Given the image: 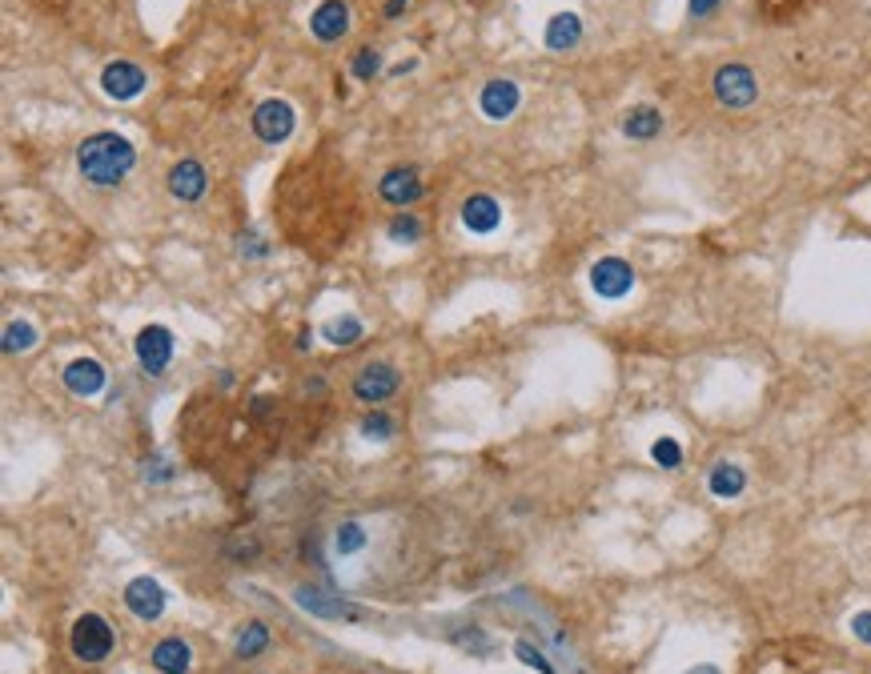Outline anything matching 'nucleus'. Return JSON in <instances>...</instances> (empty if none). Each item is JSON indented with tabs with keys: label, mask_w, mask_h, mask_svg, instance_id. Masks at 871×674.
Instances as JSON below:
<instances>
[{
	"label": "nucleus",
	"mask_w": 871,
	"mask_h": 674,
	"mask_svg": "<svg viewBox=\"0 0 871 674\" xmlns=\"http://www.w3.org/2000/svg\"><path fill=\"white\" fill-rule=\"evenodd\" d=\"M137 165V149L121 133H93L77 145V169L97 189H117Z\"/></svg>",
	"instance_id": "1"
},
{
	"label": "nucleus",
	"mask_w": 871,
	"mask_h": 674,
	"mask_svg": "<svg viewBox=\"0 0 871 674\" xmlns=\"http://www.w3.org/2000/svg\"><path fill=\"white\" fill-rule=\"evenodd\" d=\"M711 89H715V101H719L723 109H735V113H743V109H751V105L759 101V77H755V69L743 65V61L719 65L715 77H711Z\"/></svg>",
	"instance_id": "2"
},
{
	"label": "nucleus",
	"mask_w": 871,
	"mask_h": 674,
	"mask_svg": "<svg viewBox=\"0 0 871 674\" xmlns=\"http://www.w3.org/2000/svg\"><path fill=\"white\" fill-rule=\"evenodd\" d=\"M113 626L101 618V614H81L73 622V634H69V650L73 658L81 662H105L113 654Z\"/></svg>",
	"instance_id": "3"
},
{
	"label": "nucleus",
	"mask_w": 871,
	"mask_h": 674,
	"mask_svg": "<svg viewBox=\"0 0 871 674\" xmlns=\"http://www.w3.org/2000/svg\"><path fill=\"white\" fill-rule=\"evenodd\" d=\"M398 386H402V378H398V370L390 362H370L354 378V398L366 402V406H382L386 398L398 394Z\"/></svg>",
	"instance_id": "4"
},
{
	"label": "nucleus",
	"mask_w": 871,
	"mask_h": 674,
	"mask_svg": "<svg viewBox=\"0 0 871 674\" xmlns=\"http://www.w3.org/2000/svg\"><path fill=\"white\" fill-rule=\"evenodd\" d=\"M253 133H257V141H265V145L289 141V133H294V105L277 101V97L261 101V105L253 109Z\"/></svg>",
	"instance_id": "5"
},
{
	"label": "nucleus",
	"mask_w": 871,
	"mask_h": 674,
	"mask_svg": "<svg viewBox=\"0 0 871 674\" xmlns=\"http://www.w3.org/2000/svg\"><path fill=\"white\" fill-rule=\"evenodd\" d=\"M137 362H141V370L145 374H153V378H161L165 370H169V362H173V333L165 329V325H145L141 333H137Z\"/></svg>",
	"instance_id": "6"
},
{
	"label": "nucleus",
	"mask_w": 871,
	"mask_h": 674,
	"mask_svg": "<svg viewBox=\"0 0 871 674\" xmlns=\"http://www.w3.org/2000/svg\"><path fill=\"white\" fill-rule=\"evenodd\" d=\"M591 289H595L599 297H607V301L627 297V293L635 289V269H631V261H623V257H599V261L591 265Z\"/></svg>",
	"instance_id": "7"
},
{
	"label": "nucleus",
	"mask_w": 871,
	"mask_h": 674,
	"mask_svg": "<svg viewBox=\"0 0 871 674\" xmlns=\"http://www.w3.org/2000/svg\"><path fill=\"white\" fill-rule=\"evenodd\" d=\"M145 69L141 65H133V61H113V65H105V73H101V89L113 97V101H133V97H141L145 93Z\"/></svg>",
	"instance_id": "8"
},
{
	"label": "nucleus",
	"mask_w": 871,
	"mask_h": 674,
	"mask_svg": "<svg viewBox=\"0 0 871 674\" xmlns=\"http://www.w3.org/2000/svg\"><path fill=\"white\" fill-rule=\"evenodd\" d=\"M205 185H209L205 165L193 161V157H185V161H177V165L169 169V193H173L177 201H185V205L201 201V197H205Z\"/></svg>",
	"instance_id": "9"
},
{
	"label": "nucleus",
	"mask_w": 871,
	"mask_h": 674,
	"mask_svg": "<svg viewBox=\"0 0 871 674\" xmlns=\"http://www.w3.org/2000/svg\"><path fill=\"white\" fill-rule=\"evenodd\" d=\"M125 606L141 618V622H157L161 610H165V590L153 582V578H133L125 586Z\"/></svg>",
	"instance_id": "10"
},
{
	"label": "nucleus",
	"mask_w": 871,
	"mask_h": 674,
	"mask_svg": "<svg viewBox=\"0 0 871 674\" xmlns=\"http://www.w3.org/2000/svg\"><path fill=\"white\" fill-rule=\"evenodd\" d=\"M518 85L514 81H506V77H494V81H486L482 85V97H478V109L490 117V121H506L514 109H518Z\"/></svg>",
	"instance_id": "11"
},
{
	"label": "nucleus",
	"mask_w": 871,
	"mask_h": 674,
	"mask_svg": "<svg viewBox=\"0 0 871 674\" xmlns=\"http://www.w3.org/2000/svg\"><path fill=\"white\" fill-rule=\"evenodd\" d=\"M378 193H382V201H390L398 209H410L422 197V177H418V169H390L378 181Z\"/></svg>",
	"instance_id": "12"
},
{
	"label": "nucleus",
	"mask_w": 871,
	"mask_h": 674,
	"mask_svg": "<svg viewBox=\"0 0 871 674\" xmlns=\"http://www.w3.org/2000/svg\"><path fill=\"white\" fill-rule=\"evenodd\" d=\"M310 29H314L318 41H342V37L350 33V9H346V0H322V5L314 9V17H310Z\"/></svg>",
	"instance_id": "13"
},
{
	"label": "nucleus",
	"mask_w": 871,
	"mask_h": 674,
	"mask_svg": "<svg viewBox=\"0 0 871 674\" xmlns=\"http://www.w3.org/2000/svg\"><path fill=\"white\" fill-rule=\"evenodd\" d=\"M65 386L77 398H93V394L105 390V366L97 358H77V362L65 366Z\"/></svg>",
	"instance_id": "14"
},
{
	"label": "nucleus",
	"mask_w": 871,
	"mask_h": 674,
	"mask_svg": "<svg viewBox=\"0 0 871 674\" xmlns=\"http://www.w3.org/2000/svg\"><path fill=\"white\" fill-rule=\"evenodd\" d=\"M502 221V205L490 197V193H474L462 201V225L470 233H494Z\"/></svg>",
	"instance_id": "15"
},
{
	"label": "nucleus",
	"mask_w": 871,
	"mask_h": 674,
	"mask_svg": "<svg viewBox=\"0 0 871 674\" xmlns=\"http://www.w3.org/2000/svg\"><path fill=\"white\" fill-rule=\"evenodd\" d=\"M153 666H157V674H189V666H193L189 642L177 638V634L161 638V642L153 646Z\"/></svg>",
	"instance_id": "16"
},
{
	"label": "nucleus",
	"mask_w": 871,
	"mask_h": 674,
	"mask_svg": "<svg viewBox=\"0 0 871 674\" xmlns=\"http://www.w3.org/2000/svg\"><path fill=\"white\" fill-rule=\"evenodd\" d=\"M542 41H546L550 53H570V49H578V41H583V17H578V13H558V17H550Z\"/></svg>",
	"instance_id": "17"
},
{
	"label": "nucleus",
	"mask_w": 871,
	"mask_h": 674,
	"mask_svg": "<svg viewBox=\"0 0 871 674\" xmlns=\"http://www.w3.org/2000/svg\"><path fill=\"white\" fill-rule=\"evenodd\" d=\"M663 133V113L655 109V105H635V109H627V117H623V137H631V141H655Z\"/></svg>",
	"instance_id": "18"
},
{
	"label": "nucleus",
	"mask_w": 871,
	"mask_h": 674,
	"mask_svg": "<svg viewBox=\"0 0 871 674\" xmlns=\"http://www.w3.org/2000/svg\"><path fill=\"white\" fill-rule=\"evenodd\" d=\"M707 486H711L715 498H739V494L747 490V474H743V466H735V462H719V466L711 470Z\"/></svg>",
	"instance_id": "19"
},
{
	"label": "nucleus",
	"mask_w": 871,
	"mask_h": 674,
	"mask_svg": "<svg viewBox=\"0 0 871 674\" xmlns=\"http://www.w3.org/2000/svg\"><path fill=\"white\" fill-rule=\"evenodd\" d=\"M265 646H269V626L253 618V622L241 626V634H237V642H233V654L245 662V658H257Z\"/></svg>",
	"instance_id": "20"
},
{
	"label": "nucleus",
	"mask_w": 871,
	"mask_h": 674,
	"mask_svg": "<svg viewBox=\"0 0 871 674\" xmlns=\"http://www.w3.org/2000/svg\"><path fill=\"white\" fill-rule=\"evenodd\" d=\"M41 342L37 337V325L33 321H9L5 325V354H25Z\"/></svg>",
	"instance_id": "21"
},
{
	"label": "nucleus",
	"mask_w": 871,
	"mask_h": 674,
	"mask_svg": "<svg viewBox=\"0 0 871 674\" xmlns=\"http://www.w3.org/2000/svg\"><path fill=\"white\" fill-rule=\"evenodd\" d=\"M322 333L330 337V342H334V346H342V350H350V346H358V342H362V333H366V329H362V321H358V317H350V313H346V317H338V321H330V325H326Z\"/></svg>",
	"instance_id": "22"
},
{
	"label": "nucleus",
	"mask_w": 871,
	"mask_h": 674,
	"mask_svg": "<svg viewBox=\"0 0 871 674\" xmlns=\"http://www.w3.org/2000/svg\"><path fill=\"white\" fill-rule=\"evenodd\" d=\"M390 241H402V245H414L418 237H422V221L410 213V209H398V217L390 221Z\"/></svg>",
	"instance_id": "23"
},
{
	"label": "nucleus",
	"mask_w": 871,
	"mask_h": 674,
	"mask_svg": "<svg viewBox=\"0 0 871 674\" xmlns=\"http://www.w3.org/2000/svg\"><path fill=\"white\" fill-rule=\"evenodd\" d=\"M298 602H302L306 610H314V614H326V618H342V614H358V610H350L346 602H326V598H318L314 590H298Z\"/></svg>",
	"instance_id": "24"
},
{
	"label": "nucleus",
	"mask_w": 871,
	"mask_h": 674,
	"mask_svg": "<svg viewBox=\"0 0 871 674\" xmlns=\"http://www.w3.org/2000/svg\"><path fill=\"white\" fill-rule=\"evenodd\" d=\"M651 458H655L663 470H679V466H683V446H679L675 438H659V442L651 446Z\"/></svg>",
	"instance_id": "25"
},
{
	"label": "nucleus",
	"mask_w": 871,
	"mask_h": 674,
	"mask_svg": "<svg viewBox=\"0 0 871 674\" xmlns=\"http://www.w3.org/2000/svg\"><path fill=\"white\" fill-rule=\"evenodd\" d=\"M334 546H338V554H358V550L366 546V530H362L358 522H342Z\"/></svg>",
	"instance_id": "26"
},
{
	"label": "nucleus",
	"mask_w": 871,
	"mask_h": 674,
	"mask_svg": "<svg viewBox=\"0 0 871 674\" xmlns=\"http://www.w3.org/2000/svg\"><path fill=\"white\" fill-rule=\"evenodd\" d=\"M350 69H354L358 81H374L378 69H382V53H378V49H358V57H354Z\"/></svg>",
	"instance_id": "27"
},
{
	"label": "nucleus",
	"mask_w": 871,
	"mask_h": 674,
	"mask_svg": "<svg viewBox=\"0 0 871 674\" xmlns=\"http://www.w3.org/2000/svg\"><path fill=\"white\" fill-rule=\"evenodd\" d=\"M362 434H366V438H378V442H386V438L394 434V418H390V414H382V410H374V414L362 422Z\"/></svg>",
	"instance_id": "28"
},
{
	"label": "nucleus",
	"mask_w": 871,
	"mask_h": 674,
	"mask_svg": "<svg viewBox=\"0 0 871 674\" xmlns=\"http://www.w3.org/2000/svg\"><path fill=\"white\" fill-rule=\"evenodd\" d=\"M719 5H723V0H687V13H691L695 21H707V17L719 13Z\"/></svg>",
	"instance_id": "29"
},
{
	"label": "nucleus",
	"mask_w": 871,
	"mask_h": 674,
	"mask_svg": "<svg viewBox=\"0 0 871 674\" xmlns=\"http://www.w3.org/2000/svg\"><path fill=\"white\" fill-rule=\"evenodd\" d=\"M851 630H855V638H859V642H867V646H871V610H859V614L851 618Z\"/></svg>",
	"instance_id": "30"
},
{
	"label": "nucleus",
	"mask_w": 871,
	"mask_h": 674,
	"mask_svg": "<svg viewBox=\"0 0 871 674\" xmlns=\"http://www.w3.org/2000/svg\"><path fill=\"white\" fill-rule=\"evenodd\" d=\"M518 654H522V662H530V666H538V670H546V674H550V666H546V662H542V658H538V654H534L526 642H518Z\"/></svg>",
	"instance_id": "31"
},
{
	"label": "nucleus",
	"mask_w": 871,
	"mask_h": 674,
	"mask_svg": "<svg viewBox=\"0 0 871 674\" xmlns=\"http://www.w3.org/2000/svg\"><path fill=\"white\" fill-rule=\"evenodd\" d=\"M406 5H410V0H386V9H382V17H386V21H394V17H398V13L406 9Z\"/></svg>",
	"instance_id": "32"
},
{
	"label": "nucleus",
	"mask_w": 871,
	"mask_h": 674,
	"mask_svg": "<svg viewBox=\"0 0 871 674\" xmlns=\"http://www.w3.org/2000/svg\"><path fill=\"white\" fill-rule=\"evenodd\" d=\"M687 674H723V670H719V666H711V662H703V666H691Z\"/></svg>",
	"instance_id": "33"
}]
</instances>
